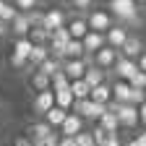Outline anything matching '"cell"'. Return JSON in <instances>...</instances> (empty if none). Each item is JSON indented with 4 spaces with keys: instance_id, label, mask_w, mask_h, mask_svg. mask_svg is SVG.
Masks as SVG:
<instances>
[{
    "instance_id": "obj_1",
    "label": "cell",
    "mask_w": 146,
    "mask_h": 146,
    "mask_svg": "<svg viewBox=\"0 0 146 146\" xmlns=\"http://www.w3.org/2000/svg\"><path fill=\"white\" fill-rule=\"evenodd\" d=\"M86 26H89V31L104 34L107 29H112V26H115V18L110 16L107 11H99V8H94V11H89V16H86Z\"/></svg>"
},
{
    "instance_id": "obj_2",
    "label": "cell",
    "mask_w": 146,
    "mask_h": 146,
    "mask_svg": "<svg viewBox=\"0 0 146 146\" xmlns=\"http://www.w3.org/2000/svg\"><path fill=\"white\" fill-rule=\"evenodd\" d=\"M117 58H120L117 50H112V47H102L99 52H94V55L89 58V63L94 65V68H99V70L107 73V70H112V65L117 63Z\"/></svg>"
},
{
    "instance_id": "obj_3",
    "label": "cell",
    "mask_w": 146,
    "mask_h": 146,
    "mask_svg": "<svg viewBox=\"0 0 146 146\" xmlns=\"http://www.w3.org/2000/svg\"><path fill=\"white\" fill-rule=\"evenodd\" d=\"M89 65H91L89 58H81V60H63V63H60V73H63L68 81H81Z\"/></svg>"
},
{
    "instance_id": "obj_4",
    "label": "cell",
    "mask_w": 146,
    "mask_h": 146,
    "mask_svg": "<svg viewBox=\"0 0 146 146\" xmlns=\"http://www.w3.org/2000/svg\"><path fill=\"white\" fill-rule=\"evenodd\" d=\"M110 16L112 18H117V21L123 24V21H128L131 16H138V5L133 3V0H110Z\"/></svg>"
},
{
    "instance_id": "obj_5",
    "label": "cell",
    "mask_w": 146,
    "mask_h": 146,
    "mask_svg": "<svg viewBox=\"0 0 146 146\" xmlns=\"http://www.w3.org/2000/svg\"><path fill=\"white\" fill-rule=\"evenodd\" d=\"M128 31L125 26H120V24H115L112 29H107L104 31V47H112V50H117L120 52V47L125 44V39H128Z\"/></svg>"
},
{
    "instance_id": "obj_6",
    "label": "cell",
    "mask_w": 146,
    "mask_h": 146,
    "mask_svg": "<svg viewBox=\"0 0 146 146\" xmlns=\"http://www.w3.org/2000/svg\"><path fill=\"white\" fill-rule=\"evenodd\" d=\"M143 52V42L138 39L136 34H128V39H125V44L120 47V58H125V60H138V55Z\"/></svg>"
},
{
    "instance_id": "obj_7",
    "label": "cell",
    "mask_w": 146,
    "mask_h": 146,
    "mask_svg": "<svg viewBox=\"0 0 146 146\" xmlns=\"http://www.w3.org/2000/svg\"><path fill=\"white\" fill-rule=\"evenodd\" d=\"M81 131H84V120H81L76 112H68V115H65V120H63V125H60L63 138H76Z\"/></svg>"
},
{
    "instance_id": "obj_8",
    "label": "cell",
    "mask_w": 146,
    "mask_h": 146,
    "mask_svg": "<svg viewBox=\"0 0 146 146\" xmlns=\"http://www.w3.org/2000/svg\"><path fill=\"white\" fill-rule=\"evenodd\" d=\"M60 26H65V13L60 8H50L47 13H42V29L47 34L55 31V29H60Z\"/></svg>"
},
{
    "instance_id": "obj_9",
    "label": "cell",
    "mask_w": 146,
    "mask_h": 146,
    "mask_svg": "<svg viewBox=\"0 0 146 146\" xmlns=\"http://www.w3.org/2000/svg\"><path fill=\"white\" fill-rule=\"evenodd\" d=\"M115 115H117V125H123V128H136L138 125V110L133 104H120Z\"/></svg>"
},
{
    "instance_id": "obj_10",
    "label": "cell",
    "mask_w": 146,
    "mask_h": 146,
    "mask_svg": "<svg viewBox=\"0 0 146 146\" xmlns=\"http://www.w3.org/2000/svg\"><path fill=\"white\" fill-rule=\"evenodd\" d=\"M138 68H136V63L133 60H125V58H117V63L112 65V73H115V81H131V76L136 73Z\"/></svg>"
},
{
    "instance_id": "obj_11",
    "label": "cell",
    "mask_w": 146,
    "mask_h": 146,
    "mask_svg": "<svg viewBox=\"0 0 146 146\" xmlns=\"http://www.w3.org/2000/svg\"><path fill=\"white\" fill-rule=\"evenodd\" d=\"M81 44H84V55H94V52H99L102 47H104V34H97V31H89L84 39H81Z\"/></svg>"
},
{
    "instance_id": "obj_12",
    "label": "cell",
    "mask_w": 146,
    "mask_h": 146,
    "mask_svg": "<svg viewBox=\"0 0 146 146\" xmlns=\"http://www.w3.org/2000/svg\"><path fill=\"white\" fill-rule=\"evenodd\" d=\"M65 29H68V36H70V39H84V36L89 34V26H86V18H70V21L65 24Z\"/></svg>"
},
{
    "instance_id": "obj_13",
    "label": "cell",
    "mask_w": 146,
    "mask_h": 146,
    "mask_svg": "<svg viewBox=\"0 0 146 146\" xmlns=\"http://www.w3.org/2000/svg\"><path fill=\"white\" fill-rule=\"evenodd\" d=\"M89 99L94 102V104H110L112 102V91H110V84H102V86H94V89H89Z\"/></svg>"
},
{
    "instance_id": "obj_14",
    "label": "cell",
    "mask_w": 146,
    "mask_h": 146,
    "mask_svg": "<svg viewBox=\"0 0 146 146\" xmlns=\"http://www.w3.org/2000/svg\"><path fill=\"white\" fill-rule=\"evenodd\" d=\"M55 107V97H52V91H39V94H34V112H50V110Z\"/></svg>"
},
{
    "instance_id": "obj_15",
    "label": "cell",
    "mask_w": 146,
    "mask_h": 146,
    "mask_svg": "<svg viewBox=\"0 0 146 146\" xmlns=\"http://www.w3.org/2000/svg\"><path fill=\"white\" fill-rule=\"evenodd\" d=\"M110 91H112V102H115V104H128L131 86H128L125 81H115V84H110Z\"/></svg>"
},
{
    "instance_id": "obj_16",
    "label": "cell",
    "mask_w": 146,
    "mask_h": 146,
    "mask_svg": "<svg viewBox=\"0 0 146 146\" xmlns=\"http://www.w3.org/2000/svg\"><path fill=\"white\" fill-rule=\"evenodd\" d=\"M104 76H107L104 70H99V68H94V65H89L81 81H84L89 89H94V86H102V84H107V81H104Z\"/></svg>"
},
{
    "instance_id": "obj_17",
    "label": "cell",
    "mask_w": 146,
    "mask_h": 146,
    "mask_svg": "<svg viewBox=\"0 0 146 146\" xmlns=\"http://www.w3.org/2000/svg\"><path fill=\"white\" fill-rule=\"evenodd\" d=\"M50 58V50H47V44H39V47H31V52H29V68L31 70H36L44 60Z\"/></svg>"
},
{
    "instance_id": "obj_18",
    "label": "cell",
    "mask_w": 146,
    "mask_h": 146,
    "mask_svg": "<svg viewBox=\"0 0 146 146\" xmlns=\"http://www.w3.org/2000/svg\"><path fill=\"white\" fill-rule=\"evenodd\" d=\"M81 58H86L84 55V44L78 39H70L65 44V50H63V60H81Z\"/></svg>"
},
{
    "instance_id": "obj_19",
    "label": "cell",
    "mask_w": 146,
    "mask_h": 146,
    "mask_svg": "<svg viewBox=\"0 0 146 146\" xmlns=\"http://www.w3.org/2000/svg\"><path fill=\"white\" fill-rule=\"evenodd\" d=\"M68 91H70L73 102H84V99H89V86H86L84 81H70V84H68Z\"/></svg>"
},
{
    "instance_id": "obj_20",
    "label": "cell",
    "mask_w": 146,
    "mask_h": 146,
    "mask_svg": "<svg viewBox=\"0 0 146 146\" xmlns=\"http://www.w3.org/2000/svg\"><path fill=\"white\" fill-rule=\"evenodd\" d=\"M65 115H68L65 110H60V107H52L50 112H44V123H47V125L52 128V131H55V128H60V125H63Z\"/></svg>"
},
{
    "instance_id": "obj_21",
    "label": "cell",
    "mask_w": 146,
    "mask_h": 146,
    "mask_svg": "<svg viewBox=\"0 0 146 146\" xmlns=\"http://www.w3.org/2000/svg\"><path fill=\"white\" fill-rule=\"evenodd\" d=\"M11 29H13V34L18 36V39H21V36H26V34H29V29H31V26H29V18H26L24 13H18L13 21H11Z\"/></svg>"
},
{
    "instance_id": "obj_22",
    "label": "cell",
    "mask_w": 146,
    "mask_h": 146,
    "mask_svg": "<svg viewBox=\"0 0 146 146\" xmlns=\"http://www.w3.org/2000/svg\"><path fill=\"white\" fill-rule=\"evenodd\" d=\"M55 131L42 120V123H31L29 125V136H31V141H36V138H44V136H52Z\"/></svg>"
},
{
    "instance_id": "obj_23",
    "label": "cell",
    "mask_w": 146,
    "mask_h": 146,
    "mask_svg": "<svg viewBox=\"0 0 146 146\" xmlns=\"http://www.w3.org/2000/svg\"><path fill=\"white\" fill-rule=\"evenodd\" d=\"M47 36H50V34H47L42 26H31L29 34H26V39H29L34 47H39V44H47Z\"/></svg>"
},
{
    "instance_id": "obj_24",
    "label": "cell",
    "mask_w": 146,
    "mask_h": 146,
    "mask_svg": "<svg viewBox=\"0 0 146 146\" xmlns=\"http://www.w3.org/2000/svg\"><path fill=\"white\" fill-rule=\"evenodd\" d=\"M52 97H55V107H60L65 110V112H70V107H73V97H70V91H52Z\"/></svg>"
},
{
    "instance_id": "obj_25",
    "label": "cell",
    "mask_w": 146,
    "mask_h": 146,
    "mask_svg": "<svg viewBox=\"0 0 146 146\" xmlns=\"http://www.w3.org/2000/svg\"><path fill=\"white\" fill-rule=\"evenodd\" d=\"M29 84H31V89L36 91V94H39V91H50V78H47V76H42L39 70H34V73H31Z\"/></svg>"
},
{
    "instance_id": "obj_26",
    "label": "cell",
    "mask_w": 146,
    "mask_h": 146,
    "mask_svg": "<svg viewBox=\"0 0 146 146\" xmlns=\"http://www.w3.org/2000/svg\"><path fill=\"white\" fill-rule=\"evenodd\" d=\"M31 47H34V44L26 39V36H21V39H16V42H13V55H18V58H26V60H29Z\"/></svg>"
},
{
    "instance_id": "obj_27",
    "label": "cell",
    "mask_w": 146,
    "mask_h": 146,
    "mask_svg": "<svg viewBox=\"0 0 146 146\" xmlns=\"http://www.w3.org/2000/svg\"><path fill=\"white\" fill-rule=\"evenodd\" d=\"M36 70H39V73H42V76H47V78H52V76H55V73H60V63H58V60H52V58H47V60H44V63H42L39 68H36Z\"/></svg>"
},
{
    "instance_id": "obj_28",
    "label": "cell",
    "mask_w": 146,
    "mask_h": 146,
    "mask_svg": "<svg viewBox=\"0 0 146 146\" xmlns=\"http://www.w3.org/2000/svg\"><path fill=\"white\" fill-rule=\"evenodd\" d=\"M18 13H31V11H36V5H39V0H13L11 3Z\"/></svg>"
},
{
    "instance_id": "obj_29",
    "label": "cell",
    "mask_w": 146,
    "mask_h": 146,
    "mask_svg": "<svg viewBox=\"0 0 146 146\" xmlns=\"http://www.w3.org/2000/svg\"><path fill=\"white\" fill-rule=\"evenodd\" d=\"M128 86H131V89H143V91H146V73L136 70L133 76H131V81H128Z\"/></svg>"
},
{
    "instance_id": "obj_30",
    "label": "cell",
    "mask_w": 146,
    "mask_h": 146,
    "mask_svg": "<svg viewBox=\"0 0 146 146\" xmlns=\"http://www.w3.org/2000/svg\"><path fill=\"white\" fill-rule=\"evenodd\" d=\"M143 102H146V91H143V89H131V97H128V104L138 107V104H143Z\"/></svg>"
},
{
    "instance_id": "obj_31",
    "label": "cell",
    "mask_w": 146,
    "mask_h": 146,
    "mask_svg": "<svg viewBox=\"0 0 146 146\" xmlns=\"http://www.w3.org/2000/svg\"><path fill=\"white\" fill-rule=\"evenodd\" d=\"M31 146H58V133L44 136V138H36V141H31Z\"/></svg>"
},
{
    "instance_id": "obj_32",
    "label": "cell",
    "mask_w": 146,
    "mask_h": 146,
    "mask_svg": "<svg viewBox=\"0 0 146 146\" xmlns=\"http://www.w3.org/2000/svg\"><path fill=\"white\" fill-rule=\"evenodd\" d=\"M73 141H76V146H94V138H91V133H86V131H81Z\"/></svg>"
},
{
    "instance_id": "obj_33",
    "label": "cell",
    "mask_w": 146,
    "mask_h": 146,
    "mask_svg": "<svg viewBox=\"0 0 146 146\" xmlns=\"http://www.w3.org/2000/svg\"><path fill=\"white\" fill-rule=\"evenodd\" d=\"M11 65H13L16 70H24V68H29V60H26V58H18V55L11 52Z\"/></svg>"
},
{
    "instance_id": "obj_34",
    "label": "cell",
    "mask_w": 146,
    "mask_h": 146,
    "mask_svg": "<svg viewBox=\"0 0 146 146\" xmlns=\"http://www.w3.org/2000/svg\"><path fill=\"white\" fill-rule=\"evenodd\" d=\"M70 5L76 11H89L91 5H94V0H70Z\"/></svg>"
},
{
    "instance_id": "obj_35",
    "label": "cell",
    "mask_w": 146,
    "mask_h": 146,
    "mask_svg": "<svg viewBox=\"0 0 146 146\" xmlns=\"http://www.w3.org/2000/svg\"><path fill=\"white\" fill-rule=\"evenodd\" d=\"M91 138H94V146H99V143L107 138V133L102 131V128H94V131H91Z\"/></svg>"
},
{
    "instance_id": "obj_36",
    "label": "cell",
    "mask_w": 146,
    "mask_h": 146,
    "mask_svg": "<svg viewBox=\"0 0 146 146\" xmlns=\"http://www.w3.org/2000/svg\"><path fill=\"white\" fill-rule=\"evenodd\" d=\"M99 146H123V141H120V136H107Z\"/></svg>"
},
{
    "instance_id": "obj_37",
    "label": "cell",
    "mask_w": 146,
    "mask_h": 146,
    "mask_svg": "<svg viewBox=\"0 0 146 146\" xmlns=\"http://www.w3.org/2000/svg\"><path fill=\"white\" fill-rule=\"evenodd\" d=\"M136 68H138L141 73H146V50L138 55V60H136Z\"/></svg>"
},
{
    "instance_id": "obj_38",
    "label": "cell",
    "mask_w": 146,
    "mask_h": 146,
    "mask_svg": "<svg viewBox=\"0 0 146 146\" xmlns=\"http://www.w3.org/2000/svg\"><path fill=\"white\" fill-rule=\"evenodd\" d=\"M136 110H138V123H141V125H146V102H143V104H138Z\"/></svg>"
},
{
    "instance_id": "obj_39",
    "label": "cell",
    "mask_w": 146,
    "mask_h": 146,
    "mask_svg": "<svg viewBox=\"0 0 146 146\" xmlns=\"http://www.w3.org/2000/svg\"><path fill=\"white\" fill-rule=\"evenodd\" d=\"M11 146H31V141H29V138H16Z\"/></svg>"
},
{
    "instance_id": "obj_40",
    "label": "cell",
    "mask_w": 146,
    "mask_h": 146,
    "mask_svg": "<svg viewBox=\"0 0 146 146\" xmlns=\"http://www.w3.org/2000/svg\"><path fill=\"white\" fill-rule=\"evenodd\" d=\"M58 146H76L73 138H58Z\"/></svg>"
},
{
    "instance_id": "obj_41",
    "label": "cell",
    "mask_w": 146,
    "mask_h": 146,
    "mask_svg": "<svg viewBox=\"0 0 146 146\" xmlns=\"http://www.w3.org/2000/svg\"><path fill=\"white\" fill-rule=\"evenodd\" d=\"M136 141H138V146H146V128H143V131L136 136Z\"/></svg>"
},
{
    "instance_id": "obj_42",
    "label": "cell",
    "mask_w": 146,
    "mask_h": 146,
    "mask_svg": "<svg viewBox=\"0 0 146 146\" xmlns=\"http://www.w3.org/2000/svg\"><path fill=\"white\" fill-rule=\"evenodd\" d=\"M11 29H8V24H3V21H0V36H5Z\"/></svg>"
},
{
    "instance_id": "obj_43",
    "label": "cell",
    "mask_w": 146,
    "mask_h": 146,
    "mask_svg": "<svg viewBox=\"0 0 146 146\" xmlns=\"http://www.w3.org/2000/svg\"><path fill=\"white\" fill-rule=\"evenodd\" d=\"M133 3H136V5L141 8V5H146V0H133Z\"/></svg>"
},
{
    "instance_id": "obj_44",
    "label": "cell",
    "mask_w": 146,
    "mask_h": 146,
    "mask_svg": "<svg viewBox=\"0 0 146 146\" xmlns=\"http://www.w3.org/2000/svg\"><path fill=\"white\" fill-rule=\"evenodd\" d=\"M3 8H5V0H0V11H3Z\"/></svg>"
},
{
    "instance_id": "obj_45",
    "label": "cell",
    "mask_w": 146,
    "mask_h": 146,
    "mask_svg": "<svg viewBox=\"0 0 146 146\" xmlns=\"http://www.w3.org/2000/svg\"><path fill=\"white\" fill-rule=\"evenodd\" d=\"M0 123H3V107H0Z\"/></svg>"
},
{
    "instance_id": "obj_46",
    "label": "cell",
    "mask_w": 146,
    "mask_h": 146,
    "mask_svg": "<svg viewBox=\"0 0 146 146\" xmlns=\"http://www.w3.org/2000/svg\"><path fill=\"white\" fill-rule=\"evenodd\" d=\"M8 146H11V143H8Z\"/></svg>"
}]
</instances>
